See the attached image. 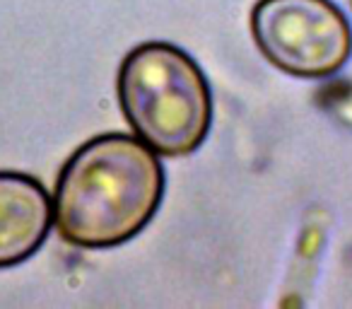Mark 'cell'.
Masks as SVG:
<instances>
[{"instance_id":"cell-1","label":"cell","mask_w":352,"mask_h":309,"mask_svg":"<svg viewBox=\"0 0 352 309\" xmlns=\"http://www.w3.org/2000/svg\"><path fill=\"white\" fill-rule=\"evenodd\" d=\"M162 196L164 167L152 147L126 133L94 136L56 179V230L80 249H113L150 225Z\"/></svg>"},{"instance_id":"cell-2","label":"cell","mask_w":352,"mask_h":309,"mask_svg":"<svg viewBox=\"0 0 352 309\" xmlns=\"http://www.w3.org/2000/svg\"><path fill=\"white\" fill-rule=\"evenodd\" d=\"M118 102L135 136L164 158L196 152L212 126L206 73L186 51L166 41H147L123 58Z\"/></svg>"},{"instance_id":"cell-3","label":"cell","mask_w":352,"mask_h":309,"mask_svg":"<svg viewBox=\"0 0 352 309\" xmlns=\"http://www.w3.org/2000/svg\"><path fill=\"white\" fill-rule=\"evenodd\" d=\"M251 34L263 58L292 78H333L352 58V25L333 0H258Z\"/></svg>"},{"instance_id":"cell-4","label":"cell","mask_w":352,"mask_h":309,"mask_svg":"<svg viewBox=\"0 0 352 309\" xmlns=\"http://www.w3.org/2000/svg\"><path fill=\"white\" fill-rule=\"evenodd\" d=\"M54 225V203L39 179L0 172V270L25 264L41 249Z\"/></svg>"}]
</instances>
